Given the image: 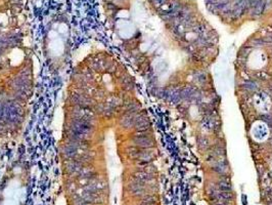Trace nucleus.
I'll list each match as a JSON object with an SVG mask.
<instances>
[{"instance_id":"1","label":"nucleus","mask_w":272,"mask_h":205,"mask_svg":"<svg viewBox=\"0 0 272 205\" xmlns=\"http://www.w3.org/2000/svg\"><path fill=\"white\" fill-rule=\"evenodd\" d=\"M242 88L247 91H254L257 89V85H256L253 81H247L242 84Z\"/></svg>"},{"instance_id":"2","label":"nucleus","mask_w":272,"mask_h":205,"mask_svg":"<svg viewBox=\"0 0 272 205\" xmlns=\"http://www.w3.org/2000/svg\"><path fill=\"white\" fill-rule=\"evenodd\" d=\"M215 170H216L217 172H220V173H222V172H224L227 170V165H224L223 164V162H220V163H217L216 165H215Z\"/></svg>"},{"instance_id":"3","label":"nucleus","mask_w":272,"mask_h":205,"mask_svg":"<svg viewBox=\"0 0 272 205\" xmlns=\"http://www.w3.org/2000/svg\"><path fill=\"white\" fill-rule=\"evenodd\" d=\"M198 146L204 149L206 146H208V139H207L206 137H201V139H198Z\"/></svg>"}]
</instances>
